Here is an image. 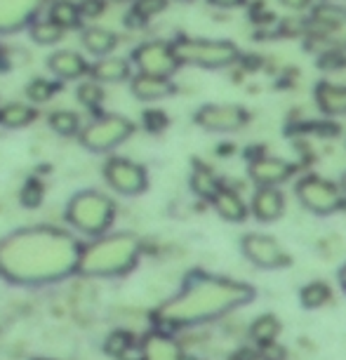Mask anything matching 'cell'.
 Returning <instances> with one entry per match:
<instances>
[{
    "mask_svg": "<svg viewBox=\"0 0 346 360\" xmlns=\"http://www.w3.org/2000/svg\"><path fill=\"white\" fill-rule=\"evenodd\" d=\"M80 245L54 229L17 231L0 240V274L15 283H50L78 269Z\"/></svg>",
    "mask_w": 346,
    "mask_h": 360,
    "instance_id": "6da1fadb",
    "label": "cell"
},
{
    "mask_svg": "<svg viewBox=\"0 0 346 360\" xmlns=\"http://www.w3.org/2000/svg\"><path fill=\"white\" fill-rule=\"evenodd\" d=\"M255 297L257 290L252 285L196 271L186 278L184 288L155 311V323L167 328H191L245 307Z\"/></svg>",
    "mask_w": 346,
    "mask_h": 360,
    "instance_id": "7a4b0ae2",
    "label": "cell"
},
{
    "mask_svg": "<svg viewBox=\"0 0 346 360\" xmlns=\"http://www.w3.org/2000/svg\"><path fill=\"white\" fill-rule=\"evenodd\" d=\"M141 255V243L132 233H115L80 250L78 271L87 276H120L127 274Z\"/></svg>",
    "mask_w": 346,
    "mask_h": 360,
    "instance_id": "3957f363",
    "label": "cell"
},
{
    "mask_svg": "<svg viewBox=\"0 0 346 360\" xmlns=\"http://www.w3.org/2000/svg\"><path fill=\"white\" fill-rule=\"evenodd\" d=\"M66 221L85 236H101L115 221V202L106 193L83 191L76 193L66 205Z\"/></svg>",
    "mask_w": 346,
    "mask_h": 360,
    "instance_id": "277c9868",
    "label": "cell"
},
{
    "mask_svg": "<svg viewBox=\"0 0 346 360\" xmlns=\"http://www.w3.org/2000/svg\"><path fill=\"white\" fill-rule=\"evenodd\" d=\"M172 52L179 66H198V69H226L241 59L238 47L229 40L207 38H179L172 43Z\"/></svg>",
    "mask_w": 346,
    "mask_h": 360,
    "instance_id": "5b68a950",
    "label": "cell"
},
{
    "mask_svg": "<svg viewBox=\"0 0 346 360\" xmlns=\"http://www.w3.org/2000/svg\"><path fill=\"white\" fill-rule=\"evenodd\" d=\"M134 134V123L125 115L118 113H101L97 118H92L85 127H80V144L87 151L104 153L111 148L125 144L127 139H132Z\"/></svg>",
    "mask_w": 346,
    "mask_h": 360,
    "instance_id": "8992f818",
    "label": "cell"
},
{
    "mask_svg": "<svg viewBox=\"0 0 346 360\" xmlns=\"http://www.w3.org/2000/svg\"><path fill=\"white\" fill-rule=\"evenodd\" d=\"M295 191H297V198H300L302 205L318 217L332 214L344 207L342 188H339L335 181L323 179V176H318V174L302 176V179L297 181Z\"/></svg>",
    "mask_w": 346,
    "mask_h": 360,
    "instance_id": "52a82bcc",
    "label": "cell"
},
{
    "mask_svg": "<svg viewBox=\"0 0 346 360\" xmlns=\"http://www.w3.org/2000/svg\"><path fill=\"white\" fill-rule=\"evenodd\" d=\"M104 179L120 195H139L148 186L146 169L137 160H130L125 155H115L104 162Z\"/></svg>",
    "mask_w": 346,
    "mask_h": 360,
    "instance_id": "ba28073f",
    "label": "cell"
},
{
    "mask_svg": "<svg viewBox=\"0 0 346 360\" xmlns=\"http://www.w3.org/2000/svg\"><path fill=\"white\" fill-rule=\"evenodd\" d=\"M132 62L139 73H151V76L169 78L179 69V62L172 52V43L165 40H148L132 50Z\"/></svg>",
    "mask_w": 346,
    "mask_h": 360,
    "instance_id": "9c48e42d",
    "label": "cell"
},
{
    "mask_svg": "<svg viewBox=\"0 0 346 360\" xmlns=\"http://www.w3.org/2000/svg\"><path fill=\"white\" fill-rule=\"evenodd\" d=\"M241 250L243 255L248 257V262H252L255 266L260 269H283L290 264V257L288 252L283 250L281 243L271 236H264V233H248L243 236L241 240Z\"/></svg>",
    "mask_w": 346,
    "mask_h": 360,
    "instance_id": "30bf717a",
    "label": "cell"
},
{
    "mask_svg": "<svg viewBox=\"0 0 346 360\" xmlns=\"http://www.w3.org/2000/svg\"><path fill=\"white\" fill-rule=\"evenodd\" d=\"M196 123L210 132H236L248 123V111L238 104H207L196 113Z\"/></svg>",
    "mask_w": 346,
    "mask_h": 360,
    "instance_id": "8fae6325",
    "label": "cell"
},
{
    "mask_svg": "<svg viewBox=\"0 0 346 360\" xmlns=\"http://www.w3.org/2000/svg\"><path fill=\"white\" fill-rule=\"evenodd\" d=\"M248 174L260 186H281L295 174V165L283 158H274V155H257L250 160Z\"/></svg>",
    "mask_w": 346,
    "mask_h": 360,
    "instance_id": "7c38bea8",
    "label": "cell"
},
{
    "mask_svg": "<svg viewBox=\"0 0 346 360\" xmlns=\"http://www.w3.org/2000/svg\"><path fill=\"white\" fill-rule=\"evenodd\" d=\"M45 0H0V33L24 29L36 19Z\"/></svg>",
    "mask_w": 346,
    "mask_h": 360,
    "instance_id": "4fadbf2b",
    "label": "cell"
},
{
    "mask_svg": "<svg viewBox=\"0 0 346 360\" xmlns=\"http://www.w3.org/2000/svg\"><path fill=\"white\" fill-rule=\"evenodd\" d=\"M174 92V83L169 78L151 76V73H137L130 76V94L137 101H158Z\"/></svg>",
    "mask_w": 346,
    "mask_h": 360,
    "instance_id": "5bb4252c",
    "label": "cell"
},
{
    "mask_svg": "<svg viewBox=\"0 0 346 360\" xmlns=\"http://www.w3.org/2000/svg\"><path fill=\"white\" fill-rule=\"evenodd\" d=\"M139 360H184V351L165 332L155 330L139 346Z\"/></svg>",
    "mask_w": 346,
    "mask_h": 360,
    "instance_id": "9a60e30c",
    "label": "cell"
},
{
    "mask_svg": "<svg viewBox=\"0 0 346 360\" xmlns=\"http://www.w3.org/2000/svg\"><path fill=\"white\" fill-rule=\"evenodd\" d=\"M92 80H97L99 85H120L132 76V64L123 57H99V62H94L87 69Z\"/></svg>",
    "mask_w": 346,
    "mask_h": 360,
    "instance_id": "2e32d148",
    "label": "cell"
},
{
    "mask_svg": "<svg viewBox=\"0 0 346 360\" xmlns=\"http://www.w3.org/2000/svg\"><path fill=\"white\" fill-rule=\"evenodd\" d=\"M47 69L57 80H78L87 76V62L85 57L76 50H59L47 59Z\"/></svg>",
    "mask_w": 346,
    "mask_h": 360,
    "instance_id": "e0dca14e",
    "label": "cell"
},
{
    "mask_svg": "<svg viewBox=\"0 0 346 360\" xmlns=\"http://www.w3.org/2000/svg\"><path fill=\"white\" fill-rule=\"evenodd\" d=\"M285 212V198L278 186H260L252 195V214L260 221H276Z\"/></svg>",
    "mask_w": 346,
    "mask_h": 360,
    "instance_id": "ac0fdd59",
    "label": "cell"
},
{
    "mask_svg": "<svg viewBox=\"0 0 346 360\" xmlns=\"http://www.w3.org/2000/svg\"><path fill=\"white\" fill-rule=\"evenodd\" d=\"M210 202H212L214 212L226 221H243L248 217L245 200L241 198L238 191H233V188H229V186H222L219 191L210 198Z\"/></svg>",
    "mask_w": 346,
    "mask_h": 360,
    "instance_id": "d6986e66",
    "label": "cell"
},
{
    "mask_svg": "<svg viewBox=\"0 0 346 360\" xmlns=\"http://www.w3.org/2000/svg\"><path fill=\"white\" fill-rule=\"evenodd\" d=\"M120 38L115 36L111 29H104V26H90V29L83 31L80 36V45L85 47V52L94 54V57H106L111 54L115 47H118Z\"/></svg>",
    "mask_w": 346,
    "mask_h": 360,
    "instance_id": "ffe728a7",
    "label": "cell"
},
{
    "mask_svg": "<svg viewBox=\"0 0 346 360\" xmlns=\"http://www.w3.org/2000/svg\"><path fill=\"white\" fill-rule=\"evenodd\" d=\"M316 101H318V108H321L325 115H346V87L344 85H332L328 80L318 83Z\"/></svg>",
    "mask_w": 346,
    "mask_h": 360,
    "instance_id": "44dd1931",
    "label": "cell"
},
{
    "mask_svg": "<svg viewBox=\"0 0 346 360\" xmlns=\"http://www.w3.org/2000/svg\"><path fill=\"white\" fill-rule=\"evenodd\" d=\"M36 120V108L29 101H8L0 104V125L8 130H22Z\"/></svg>",
    "mask_w": 346,
    "mask_h": 360,
    "instance_id": "7402d4cb",
    "label": "cell"
},
{
    "mask_svg": "<svg viewBox=\"0 0 346 360\" xmlns=\"http://www.w3.org/2000/svg\"><path fill=\"white\" fill-rule=\"evenodd\" d=\"M47 123H50V130L57 137H76V134H80V127H83V118L71 108H59V111L50 113Z\"/></svg>",
    "mask_w": 346,
    "mask_h": 360,
    "instance_id": "603a6c76",
    "label": "cell"
},
{
    "mask_svg": "<svg viewBox=\"0 0 346 360\" xmlns=\"http://www.w3.org/2000/svg\"><path fill=\"white\" fill-rule=\"evenodd\" d=\"M224 184L219 181V176H217L212 169L207 165H200V162H196L193 172H191V191L196 195H200V198H212V195L219 191Z\"/></svg>",
    "mask_w": 346,
    "mask_h": 360,
    "instance_id": "cb8c5ba5",
    "label": "cell"
},
{
    "mask_svg": "<svg viewBox=\"0 0 346 360\" xmlns=\"http://www.w3.org/2000/svg\"><path fill=\"white\" fill-rule=\"evenodd\" d=\"M29 36L36 45L40 47H50V45H57L59 40L64 38V29L59 24H54L50 17L47 19H33L29 24Z\"/></svg>",
    "mask_w": 346,
    "mask_h": 360,
    "instance_id": "d4e9b609",
    "label": "cell"
},
{
    "mask_svg": "<svg viewBox=\"0 0 346 360\" xmlns=\"http://www.w3.org/2000/svg\"><path fill=\"white\" fill-rule=\"evenodd\" d=\"M47 17L52 19L54 24H59L64 31L69 29H78L80 26V10H78V3H73V0H54L50 12H47Z\"/></svg>",
    "mask_w": 346,
    "mask_h": 360,
    "instance_id": "484cf974",
    "label": "cell"
},
{
    "mask_svg": "<svg viewBox=\"0 0 346 360\" xmlns=\"http://www.w3.org/2000/svg\"><path fill=\"white\" fill-rule=\"evenodd\" d=\"M76 99L78 104L87 108V111H99L106 101V92H104V85H99L97 80H85L76 87Z\"/></svg>",
    "mask_w": 346,
    "mask_h": 360,
    "instance_id": "4316f807",
    "label": "cell"
},
{
    "mask_svg": "<svg viewBox=\"0 0 346 360\" xmlns=\"http://www.w3.org/2000/svg\"><path fill=\"white\" fill-rule=\"evenodd\" d=\"M250 335H252V339L260 346H271L278 339V335H281V321L271 314H264L252 323Z\"/></svg>",
    "mask_w": 346,
    "mask_h": 360,
    "instance_id": "83f0119b",
    "label": "cell"
},
{
    "mask_svg": "<svg viewBox=\"0 0 346 360\" xmlns=\"http://www.w3.org/2000/svg\"><path fill=\"white\" fill-rule=\"evenodd\" d=\"M59 90H62V85L59 83H54V80H47V78H33L31 83H26L24 87V94H26V99L31 101V104H36V106H43L47 104L54 94H57Z\"/></svg>",
    "mask_w": 346,
    "mask_h": 360,
    "instance_id": "f1b7e54d",
    "label": "cell"
},
{
    "mask_svg": "<svg viewBox=\"0 0 346 360\" xmlns=\"http://www.w3.org/2000/svg\"><path fill=\"white\" fill-rule=\"evenodd\" d=\"M330 297H332L330 285L323 281H314V283L304 285L300 292V302L304 309H321L330 302Z\"/></svg>",
    "mask_w": 346,
    "mask_h": 360,
    "instance_id": "f546056e",
    "label": "cell"
},
{
    "mask_svg": "<svg viewBox=\"0 0 346 360\" xmlns=\"http://www.w3.org/2000/svg\"><path fill=\"white\" fill-rule=\"evenodd\" d=\"M169 0H134V8L132 12H137L139 17H144L146 22L153 17H158L160 12H165Z\"/></svg>",
    "mask_w": 346,
    "mask_h": 360,
    "instance_id": "4dcf8cb0",
    "label": "cell"
},
{
    "mask_svg": "<svg viewBox=\"0 0 346 360\" xmlns=\"http://www.w3.org/2000/svg\"><path fill=\"white\" fill-rule=\"evenodd\" d=\"M130 346H134L132 344V337L127 335V332H123V330L113 332V335L106 339V351L111 353V356H115V358L123 356V353L130 349Z\"/></svg>",
    "mask_w": 346,
    "mask_h": 360,
    "instance_id": "1f68e13d",
    "label": "cell"
},
{
    "mask_svg": "<svg viewBox=\"0 0 346 360\" xmlns=\"http://www.w3.org/2000/svg\"><path fill=\"white\" fill-rule=\"evenodd\" d=\"M22 202L26 207H36L40 205V200H43V184H40L38 179H29L26 184L22 186Z\"/></svg>",
    "mask_w": 346,
    "mask_h": 360,
    "instance_id": "d6a6232c",
    "label": "cell"
},
{
    "mask_svg": "<svg viewBox=\"0 0 346 360\" xmlns=\"http://www.w3.org/2000/svg\"><path fill=\"white\" fill-rule=\"evenodd\" d=\"M167 113L160 111V108H148V111H144V127L148 132L158 134L160 130H165L167 127Z\"/></svg>",
    "mask_w": 346,
    "mask_h": 360,
    "instance_id": "836d02e7",
    "label": "cell"
},
{
    "mask_svg": "<svg viewBox=\"0 0 346 360\" xmlns=\"http://www.w3.org/2000/svg\"><path fill=\"white\" fill-rule=\"evenodd\" d=\"M78 10H80V17H87V19L104 17L106 15V0H80Z\"/></svg>",
    "mask_w": 346,
    "mask_h": 360,
    "instance_id": "e575fe53",
    "label": "cell"
},
{
    "mask_svg": "<svg viewBox=\"0 0 346 360\" xmlns=\"http://www.w3.org/2000/svg\"><path fill=\"white\" fill-rule=\"evenodd\" d=\"M281 3H283V8H288L293 12H304V10L311 8V3H314V0H281Z\"/></svg>",
    "mask_w": 346,
    "mask_h": 360,
    "instance_id": "d590c367",
    "label": "cell"
},
{
    "mask_svg": "<svg viewBox=\"0 0 346 360\" xmlns=\"http://www.w3.org/2000/svg\"><path fill=\"white\" fill-rule=\"evenodd\" d=\"M212 8H219V10H233V8H241L245 0H207Z\"/></svg>",
    "mask_w": 346,
    "mask_h": 360,
    "instance_id": "8d00e7d4",
    "label": "cell"
},
{
    "mask_svg": "<svg viewBox=\"0 0 346 360\" xmlns=\"http://www.w3.org/2000/svg\"><path fill=\"white\" fill-rule=\"evenodd\" d=\"M339 283H342V290L346 292V264H344V269L339 271Z\"/></svg>",
    "mask_w": 346,
    "mask_h": 360,
    "instance_id": "74e56055",
    "label": "cell"
},
{
    "mask_svg": "<svg viewBox=\"0 0 346 360\" xmlns=\"http://www.w3.org/2000/svg\"><path fill=\"white\" fill-rule=\"evenodd\" d=\"M339 188H342V193L346 195V172L342 174V184H339Z\"/></svg>",
    "mask_w": 346,
    "mask_h": 360,
    "instance_id": "f35d334b",
    "label": "cell"
},
{
    "mask_svg": "<svg viewBox=\"0 0 346 360\" xmlns=\"http://www.w3.org/2000/svg\"><path fill=\"white\" fill-rule=\"evenodd\" d=\"M111 3H130V0H111Z\"/></svg>",
    "mask_w": 346,
    "mask_h": 360,
    "instance_id": "ab89813d",
    "label": "cell"
},
{
    "mask_svg": "<svg viewBox=\"0 0 346 360\" xmlns=\"http://www.w3.org/2000/svg\"><path fill=\"white\" fill-rule=\"evenodd\" d=\"M3 50H5V47H3V45H0V62H3Z\"/></svg>",
    "mask_w": 346,
    "mask_h": 360,
    "instance_id": "60d3db41",
    "label": "cell"
},
{
    "mask_svg": "<svg viewBox=\"0 0 346 360\" xmlns=\"http://www.w3.org/2000/svg\"><path fill=\"white\" fill-rule=\"evenodd\" d=\"M38 360H50V358H38Z\"/></svg>",
    "mask_w": 346,
    "mask_h": 360,
    "instance_id": "b9f144b4",
    "label": "cell"
}]
</instances>
